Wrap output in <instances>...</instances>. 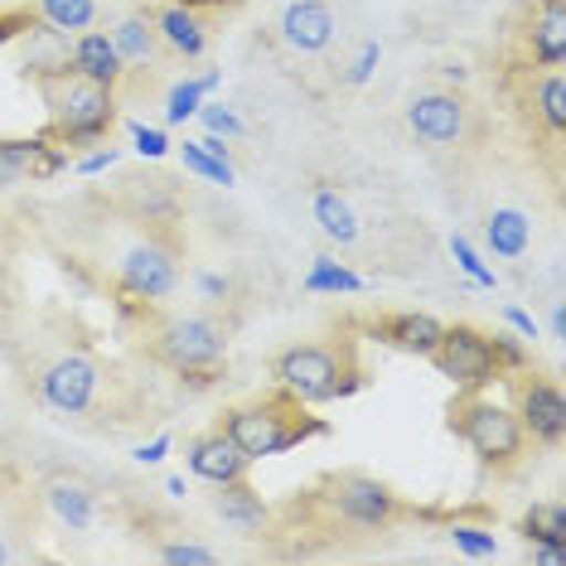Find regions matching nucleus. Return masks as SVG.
Masks as SVG:
<instances>
[{
    "label": "nucleus",
    "mask_w": 566,
    "mask_h": 566,
    "mask_svg": "<svg viewBox=\"0 0 566 566\" xmlns=\"http://www.w3.org/2000/svg\"><path fill=\"white\" fill-rule=\"evenodd\" d=\"M272 378L295 402L319 407V402H339V397L358 392L368 382V368L358 364L354 339H311V344L281 349L272 364Z\"/></svg>",
    "instance_id": "nucleus-1"
},
{
    "label": "nucleus",
    "mask_w": 566,
    "mask_h": 566,
    "mask_svg": "<svg viewBox=\"0 0 566 566\" xmlns=\"http://www.w3.org/2000/svg\"><path fill=\"white\" fill-rule=\"evenodd\" d=\"M223 431L233 436L248 460H266V455H281V450L311 441V436H325L329 427L319 417H311L305 402H295L291 392L276 388L266 397H252V402H242V407H228Z\"/></svg>",
    "instance_id": "nucleus-2"
},
{
    "label": "nucleus",
    "mask_w": 566,
    "mask_h": 566,
    "mask_svg": "<svg viewBox=\"0 0 566 566\" xmlns=\"http://www.w3.org/2000/svg\"><path fill=\"white\" fill-rule=\"evenodd\" d=\"M44 93V107H49V136L59 146H97L102 136L117 126V93L102 87L83 73H59V78H44L40 83Z\"/></svg>",
    "instance_id": "nucleus-3"
},
{
    "label": "nucleus",
    "mask_w": 566,
    "mask_h": 566,
    "mask_svg": "<svg viewBox=\"0 0 566 566\" xmlns=\"http://www.w3.org/2000/svg\"><path fill=\"white\" fill-rule=\"evenodd\" d=\"M450 427L480 455V465H494V470L518 465L527 450V436L518 427V417H513V407L494 402V397H480V392H465L450 407Z\"/></svg>",
    "instance_id": "nucleus-4"
},
{
    "label": "nucleus",
    "mask_w": 566,
    "mask_h": 566,
    "mask_svg": "<svg viewBox=\"0 0 566 566\" xmlns=\"http://www.w3.org/2000/svg\"><path fill=\"white\" fill-rule=\"evenodd\" d=\"M315 504L329 513V518L349 523V527H364V533H382L392 518H397V494L378 474H364V470H334L319 480L315 489Z\"/></svg>",
    "instance_id": "nucleus-5"
},
{
    "label": "nucleus",
    "mask_w": 566,
    "mask_h": 566,
    "mask_svg": "<svg viewBox=\"0 0 566 566\" xmlns=\"http://www.w3.org/2000/svg\"><path fill=\"white\" fill-rule=\"evenodd\" d=\"M150 354L170 373H209L228 358V329L209 315H170L150 334Z\"/></svg>",
    "instance_id": "nucleus-6"
},
{
    "label": "nucleus",
    "mask_w": 566,
    "mask_h": 566,
    "mask_svg": "<svg viewBox=\"0 0 566 566\" xmlns=\"http://www.w3.org/2000/svg\"><path fill=\"white\" fill-rule=\"evenodd\" d=\"M431 364H436V373H441L450 388H460V392H484L489 382L499 378L489 334L474 329V325H446L441 344L431 349Z\"/></svg>",
    "instance_id": "nucleus-7"
},
{
    "label": "nucleus",
    "mask_w": 566,
    "mask_h": 566,
    "mask_svg": "<svg viewBox=\"0 0 566 566\" xmlns=\"http://www.w3.org/2000/svg\"><path fill=\"white\" fill-rule=\"evenodd\" d=\"M117 286H122L126 301H146V305L165 301V295L179 286V252L160 238L136 242V248H126L122 262H117Z\"/></svg>",
    "instance_id": "nucleus-8"
},
{
    "label": "nucleus",
    "mask_w": 566,
    "mask_h": 566,
    "mask_svg": "<svg viewBox=\"0 0 566 566\" xmlns=\"http://www.w3.org/2000/svg\"><path fill=\"white\" fill-rule=\"evenodd\" d=\"M407 132L431 150H450L470 136V102L455 87H431L407 102Z\"/></svg>",
    "instance_id": "nucleus-9"
},
{
    "label": "nucleus",
    "mask_w": 566,
    "mask_h": 566,
    "mask_svg": "<svg viewBox=\"0 0 566 566\" xmlns=\"http://www.w3.org/2000/svg\"><path fill=\"white\" fill-rule=\"evenodd\" d=\"M97 388H102V364L93 354H63L40 373V397L63 417H78V411L93 407Z\"/></svg>",
    "instance_id": "nucleus-10"
},
{
    "label": "nucleus",
    "mask_w": 566,
    "mask_h": 566,
    "mask_svg": "<svg viewBox=\"0 0 566 566\" xmlns=\"http://www.w3.org/2000/svg\"><path fill=\"white\" fill-rule=\"evenodd\" d=\"M518 378V373H513ZM513 417H518L523 436H533L537 446H562L566 436V397L557 382L547 378H518L513 382Z\"/></svg>",
    "instance_id": "nucleus-11"
},
{
    "label": "nucleus",
    "mask_w": 566,
    "mask_h": 566,
    "mask_svg": "<svg viewBox=\"0 0 566 566\" xmlns=\"http://www.w3.org/2000/svg\"><path fill=\"white\" fill-rule=\"evenodd\" d=\"M20 69H24V78H34V83L69 73L73 69V34H63L44 20H30L20 30Z\"/></svg>",
    "instance_id": "nucleus-12"
},
{
    "label": "nucleus",
    "mask_w": 566,
    "mask_h": 566,
    "mask_svg": "<svg viewBox=\"0 0 566 566\" xmlns=\"http://www.w3.org/2000/svg\"><path fill=\"white\" fill-rule=\"evenodd\" d=\"M281 44L295 49V54H325L334 44V34H339V20H334V10L325 0H291L286 10H281Z\"/></svg>",
    "instance_id": "nucleus-13"
},
{
    "label": "nucleus",
    "mask_w": 566,
    "mask_h": 566,
    "mask_svg": "<svg viewBox=\"0 0 566 566\" xmlns=\"http://www.w3.org/2000/svg\"><path fill=\"white\" fill-rule=\"evenodd\" d=\"M185 460H189V470H195L203 484L242 480V474H248V465H252V460L242 455L238 441H233V436H228L223 427L195 436V441H189V450H185Z\"/></svg>",
    "instance_id": "nucleus-14"
},
{
    "label": "nucleus",
    "mask_w": 566,
    "mask_h": 566,
    "mask_svg": "<svg viewBox=\"0 0 566 566\" xmlns=\"http://www.w3.org/2000/svg\"><path fill=\"white\" fill-rule=\"evenodd\" d=\"M150 20H156L160 30V44L170 49L179 59H203L209 54V24L189 0H165V6L150 10Z\"/></svg>",
    "instance_id": "nucleus-15"
},
{
    "label": "nucleus",
    "mask_w": 566,
    "mask_h": 566,
    "mask_svg": "<svg viewBox=\"0 0 566 566\" xmlns=\"http://www.w3.org/2000/svg\"><path fill=\"white\" fill-rule=\"evenodd\" d=\"M441 319L427 315V311H397V315H382L368 334L378 344H388L397 354H417V358H431V349L441 344Z\"/></svg>",
    "instance_id": "nucleus-16"
},
{
    "label": "nucleus",
    "mask_w": 566,
    "mask_h": 566,
    "mask_svg": "<svg viewBox=\"0 0 566 566\" xmlns=\"http://www.w3.org/2000/svg\"><path fill=\"white\" fill-rule=\"evenodd\" d=\"M523 40L537 69H562L566 63V6L562 0H537L533 15H527Z\"/></svg>",
    "instance_id": "nucleus-17"
},
{
    "label": "nucleus",
    "mask_w": 566,
    "mask_h": 566,
    "mask_svg": "<svg viewBox=\"0 0 566 566\" xmlns=\"http://www.w3.org/2000/svg\"><path fill=\"white\" fill-rule=\"evenodd\" d=\"M44 504L63 527H73V533H87V527L97 523V489L78 480V474H49Z\"/></svg>",
    "instance_id": "nucleus-18"
},
{
    "label": "nucleus",
    "mask_w": 566,
    "mask_h": 566,
    "mask_svg": "<svg viewBox=\"0 0 566 566\" xmlns=\"http://www.w3.org/2000/svg\"><path fill=\"white\" fill-rule=\"evenodd\" d=\"M213 513L223 518L228 527H238V533H262L266 523H272V509L262 504V494L248 484V480H228V484H213Z\"/></svg>",
    "instance_id": "nucleus-19"
},
{
    "label": "nucleus",
    "mask_w": 566,
    "mask_h": 566,
    "mask_svg": "<svg viewBox=\"0 0 566 566\" xmlns=\"http://www.w3.org/2000/svg\"><path fill=\"white\" fill-rule=\"evenodd\" d=\"M73 73H83V78L117 93V83L126 78V63L117 54V44H112V34H97V30L73 34Z\"/></svg>",
    "instance_id": "nucleus-20"
},
{
    "label": "nucleus",
    "mask_w": 566,
    "mask_h": 566,
    "mask_svg": "<svg viewBox=\"0 0 566 566\" xmlns=\"http://www.w3.org/2000/svg\"><path fill=\"white\" fill-rule=\"evenodd\" d=\"M484 248L494 252L499 262H518V256L533 248V218L523 209H513V203L489 209L484 213Z\"/></svg>",
    "instance_id": "nucleus-21"
},
{
    "label": "nucleus",
    "mask_w": 566,
    "mask_h": 566,
    "mask_svg": "<svg viewBox=\"0 0 566 566\" xmlns=\"http://www.w3.org/2000/svg\"><path fill=\"white\" fill-rule=\"evenodd\" d=\"M112 44H117V54H122L126 69H146V63H156L165 54L150 10H132V15H122L117 30H112Z\"/></svg>",
    "instance_id": "nucleus-22"
},
{
    "label": "nucleus",
    "mask_w": 566,
    "mask_h": 566,
    "mask_svg": "<svg viewBox=\"0 0 566 566\" xmlns=\"http://www.w3.org/2000/svg\"><path fill=\"white\" fill-rule=\"evenodd\" d=\"M311 213H315V223H319V233H325L334 248H354L358 242V213H354V203L339 195L334 185H315V195H311Z\"/></svg>",
    "instance_id": "nucleus-23"
},
{
    "label": "nucleus",
    "mask_w": 566,
    "mask_h": 566,
    "mask_svg": "<svg viewBox=\"0 0 566 566\" xmlns=\"http://www.w3.org/2000/svg\"><path fill=\"white\" fill-rule=\"evenodd\" d=\"M44 136H0V189H15L24 179H34V160L44 150Z\"/></svg>",
    "instance_id": "nucleus-24"
},
{
    "label": "nucleus",
    "mask_w": 566,
    "mask_h": 566,
    "mask_svg": "<svg viewBox=\"0 0 566 566\" xmlns=\"http://www.w3.org/2000/svg\"><path fill=\"white\" fill-rule=\"evenodd\" d=\"M533 112L552 132V140L566 136V78H562V69H547L543 78L533 83Z\"/></svg>",
    "instance_id": "nucleus-25"
},
{
    "label": "nucleus",
    "mask_w": 566,
    "mask_h": 566,
    "mask_svg": "<svg viewBox=\"0 0 566 566\" xmlns=\"http://www.w3.org/2000/svg\"><path fill=\"white\" fill-rule=\"evenodd\" d=\"M34 20L54 24L63 34H83L97 24V0H34Z\"/></svg>",
    "instance_id": "nucleus-26"
},
{
    "label": "nucleus",
    "mask_w": 566,
    "mask_h": 566,
    "mask_svg": "<svg viewBox=\"0 0 566 566\" xmlns=\"http://www.w3.org/2000/svg\"><path fill=\"white\" fill-rule=\"evenodd\" d=\"M523 537L527 543H547V547H566V504H533L523 513Z\"/></svg>",
    "instance_id": "nucleus-27"
},
{
    "label": "nucleus",
    "mask_w": 566,
    "mask_h": 566,
    "mask_svg": "<svg viewBox=\"0 0 566 566\" xmlns=\"http://www.w3.org/2000/svg\"><path fill=\"white\" fill-rule=\"evenodd\" d=\"M126 199H136L146 209V223H160V218L175 213V185L160 175H146V179H126Z\"/></svg>",
    "instance_id": "nucleus-28"
},
{
    "label": "nucleus",
    "mask_w": 566,
    "mask_h": 566,
    "mask_svg": "<svg viewBox=\"0 0 566 566\" xmlns=\"http://www.w3.org/2000/svg\"><path fill=\"white\" fill-rule=\"evenodd\" d=\"M218 87V73H199V78H185V83H175L170 93H165V122L179 126V122H189L195 112L203 107V93H213Z\"/></svg>",
    "instance_id": "nucleus-29"
},
{
    "label": "nucleus",
    "mask_w": 566,
    "mask_h": 566,
    "mask_svg": "<svg viewBox=\"0 0 566 566\" xmlns=\"http://www.w3.org/2000/svg\"><path fill=\"white\" fill-rule=\"evenodd\" d=\"M364 286H368L364 276H354L349 266L329 262V256H319V262H315V272L305 276V291H364Z\"/></svg>",
    "instance_id": "nucleus-30"
},
{
    "label": "nucleus",
    "mask_w": 566,
    "mask_h": 566,
    "mask_svg": "<svg viewBox=\"0 0 566 566\" xmlns=\"http://www.w3.org/2000/svg\"><path fill=\"white\" fill-rule=\"evenodd\" d=\"M489 349H494V364H499V378H513V373L527 368V344L518 329H504V334H489Z\"/></svg>",
    "instance_id": "nucleus-31"
},
{
    "label": "nucleus",
    "mask_w": 566,
    "mask_h": 566,
    "mask_svg": "<svg viewBox=\"0 0 566 566\" xmlns=\"http://www.w3.org/2000/svg\"><path fill=\"white\" fill-rule=\"evenodd\" d=\"M179 160H185V170H195V175H203V179H213V185H233V165L213 160L209 150L199 146V140H185V146H179Z\"/></svg>",
    "instance_id": "nucleus-32"
},
{
    "label": "nucleus",
    "mask_w": 566,
    "mask_h": 566,
    "mask_svg": "<svg viewBox=\"0 0 566 566\" xmlns=\"http://www.w3.org/2000/svg\"><path fill=\"white\" fill-rule=\"evenodd\" d=\"M450 543H455L465 557H494L499 552V537L489 527H474V523H450Z\"/></svg>",
    "instance_id": "nucleus-33"
},
{
    "label": "nucleus",
    "mask_w": 566,
    "mask_h": 566,
    "mask_svg": "<svg viewBox=\"0 0 566 566\" xmlns=\"http://www.w3.org/2000/svg\"><path fill=\"white\" fill-rule=\"evenodd\" d=\"M450 256H455V266H460V272H465L470 281H474V286H484V291H494V272H489V266L480 262V252H474L470 248V242L465 238H450Z\"/></svg>",
    "instance_id": "nucleus-34"
},
{
    "label": "nucleus",
    "mask_w": 566,
    "mask_h": 566,
    "mask_svg": "<svg viewBox=\"0 0 566 566\" xmlns=\"http://www.w3.org/2000/svg\"><path fill=\"white\" fill-rule=\"evenodd\" d=\"M195 117H199L203 126H209V132H213V136H223V140H238L242 132H248V126H242V122H238V112H228V107H223V102H209V107H199V112H195Z\"/></svg>",
    "instance_id": "nucleus-35"
},
{
    "label": "nucleus",
    "mask_w": 566,
    "mask_h": 566,
    "mask_svg": "<svg viewBox=\"0 0 566 566\" xmlns=\"http://www.w3.org/2000/svg\"><path fill=\"white\" fill-rule=\"evenodd\" d=\"M156 557H160V562H170V566H213V562H218V552L199 547V543H160Z\"/></svg>",
    "instance_id": "nucleus-36"
},
{
    "label": "nucleus",
    "mask_w": 566,
    "mask_h": 566,
    "mask_svg": "<svg viewBox=\"0 0 566 566\" xmlns=\"http://www.w3.org/2000/svg\"><path fill=\"white\" fill-rule=\"evenodd\" d=\"M132 140H136V150L146 160H160L165 150H170V136L156 132V126H146V122H132Z\"/></svg>",
    "instance_id": "nucleus-37"
},
{
    "label": "nucleus",
    "mask_w": 566,
    "mask_h": 566,
    "mask_svg": "<svg viewBox=\"0 0 566 566\" xmlns=\"http://www.w3.org/2000/svg\"><path fill=\"white\" fill-rule=\"evenodd\" d=\"M378 59H382V44H358V54H354V63H349V73H344V83H368V73L378 69Z\"/></svg>",
    "instance_id": "nucleus-38"
},
{
    "label": "nucleus",
    "mask_w": 566,
    "mask_h": 566,
    "mask_svg": "<svg viewBox=\"0 0 566 566\" xmlns=\"http://www.w3.org/2000/svg\"><path fill=\"white\" fill-rule=\"evenodd\" d=\"M199 295H203V301H209V305H218V301H223V295H228V276L203 272V276H199Z\"/></svg>",
    "instance_id": "nucleus-39"
},
{
    "label": "nucleus",
    "mask_w": 566,
    "mask_h": 566,
    "mask_svg": "<svg viewBox=\"0 0 566 566\" xmlns=\"http://www.w3.org/2000/svg\"><path fill=\"white\" fill-rule=\"evenodd\" d=\"M504 319H509V325L523 334V339H533V334H537V319L527 315V311H518V305H504Z\"/></svg>",
    "instance_id": "nucleus-40"
},
{
    "label": "nucleus",
    "mask_w": 566,
    "mask_h": 566,
    "mask_svg": "<svg viewBox=\"0 0 566 566\" xmlns=\"http://www.w3.org/2000/svg\"><path fill=\"white\" fill-rule=\"evenodd\" d=\"M165 450H170V436H156L150 446H140V450H136V460H140V465H160Z\"/></svg>",
    "instance_id": "nucleus-41"
},
{
    "label": "nucleus",
    "mask_w": 566,
    "mask_h": 566,
    "mask_svg": "<svg viewBox=\"0 0 566 566\" xmlns=\"http://www.w3.org/2000/svg\"><path fill=\"white\" fill-rule=\"evenodd\" d=\"M107 165H117V150H93V156L78 160V170L83 175H97V170H107Z\"/></svg>",
    "instance_id": "nucleus-42"
},
{
    "label": "nucleus",
    "mask_w": 566,
    "mask_h": 566,
    "mask_svg": "<svg viewBox=\"0 0 566 566\" xmlns=\"http://www.w3.org/2000/svg\"><path fill=\"white\" fill-rule=\"evenodd\" d=\"M34 20V15H30ZM24 15H0V44H10V40H20V30L30 24Z\"/></svg>",
    "instance_id": "nucleus-43"
},
{
    "label": "nucleus",
    "mask_w": 566,
    "mask_h": 566,
    "mask_svg": "<svg viewBox=\"0 0 566 566\" xmlns=\"http://www.w3.org/2000/svg\"><path fill=\"white\" fill-rule=\"evenodd\" d=\"M436 73H441V78H450V83H465L470 78V69L460 59H446V63H436Z\"/></svg>",
    "instance_id": "nucleus-44"
},
{
    "label": "nucleus",
    "mask_w": 566,
    "mask_h": 566,
    "mask_svg": "<svg viewBox=\"0 0 566 566\" xmlns=\"http://www.w3.org/2000/svg\"><path fill=\"white\" fill-rule=\"evenodd\" d=\"M199 146H203V150H209V156H213V160L233 165V160H228V146H223V136H213V132H209V136H203V140H199Z\"/></svg>",
    "instance_id": "nucleus-45"
},
{
    "label": "nucleus",
    "mask_w": 566,
    "mask_h": 566,
    "mask_svg": "<svg viewBox=\"0 0 566 566\" xmlns=\"http://www.w3.org/2000/svg\"><path fill=\"white\" fill-rule=\"evenodd\" d=\"M0 562H10V547L6 543H0Z\"/></svg>",
    "instance_id": "nucleus-46"
},
{
    "label": "nucleus",
    "mask_w": 566,
    "mask_h": 566,
    "mask_svg": "<svg viewBox=\"0 0 566 566\" xmlns=\"http://www.w3.org/2000/svg\"><path fill=\"white\" fill-rule=\"evenodd\" d=\"M455 6H484V0H455Z\"/></svg>",
    "instance_id": "nucleus-47"
}]
</instances>
